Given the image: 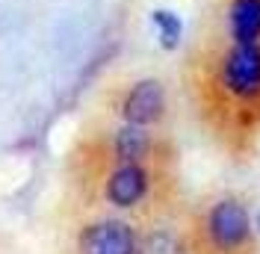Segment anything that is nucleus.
<instances>
[{"instance_id":"20e7f679","label":"nucleus","mask_w":260,"mask_h":254,"mask_svg":"<svg viewBox=\"0 0 260 254\" xmlns=\"http://www.w3.org/2000/svg\"><path fill=\"white\" fill-rule=\"evenodd\" d=\"M101 157L113 163H162V139L154 127L118 124L104 136Z\"/></svg>"},{"instance_id":"423d86ee","label":"nucleus","mask_w":260,"mask_h":254,"mask_svg":"<svg viewBox=\"0 0 260 254\" xmlns=\"http://www.w3.org/2000/svg\"><path fill=\"white\" fill-rule=\"evenodd\" d=\"M204 231L216 248L237 251L251 237V213L240 198H219L204 216Z\"/></svg>"},{"instance_id":"39448f33","label":"nucleus","mask_w":260,"mask_h":254,"mask_svg":"<svg viewBox=\"0 0 260 254\" xmlns=\"http://www.w3.org/2000/svg\"><path fill=\"white\" fill-rule=\"evenodd\" d=\"M201 27L260 45V0H207Z\"/></svg>"},{"instance_id":"f03ea898","label":"nucleus","mask_w":260,"mask_h":254,"mask_svg":"<svg viewBox=\"0 0 260 254\" xmlns=\"http://www.w3.org/2000/svg\"><path fill=\"white\" fill-rule=\"evenodd\" d=\"M113 112L121 124L157 127L169 115V86L160 77H133L113 95Z\"/></svg>"},{"instance_id":"7ed1b4c3","label":"nucleus","mask_w":260,"mask_h":254,"mask_svg":"<svg viewBox=\"0 0 260 254\" xmlns=\"http://www.w3.org/2000/svg\"><path fill=\"white\" fill-rule=\"evenodd\" d=\"M160 163H113L104 160L101 195L115 210H133L145 204L157 186Z\"/></svg>"},{"instance_id":"0eeeda50","label":"nucleus","mask_w":260,"mask_h":254,"mask_svg":"<svg viewBox=\"0 0 260 254\" xmlns=\"http://www.w3.org/2000/svg\"><path fill=\"white\" fill-rule=\"evenodd\" d=\"M139 242L127 222L121 219H98L86 225L77 242V254H136Z\"/></svg>"},{"instance_id":"f257e3e1","label":"nucleus","mask_w":260,"mask_h":254,"mask_svg":"<svg viewBox=\"0 0 260 254\" xmlns=\"http://www.w3.org/2000/svg\"><path fill=\"white\" fill-rule=\"evenodd\" d=\"M198 110L219 133L243 139L260 127V45L198 27L183 62Z\"/></svg>"},{"instance_id":"6e6552de","label":"nucleus","mask_w":260,"mask_h":254,"mask_svg":"<svg viewBox=\"0 0 260 254\" xmlns=\"http://www.w3.org/2000/svg\"><path fill=\"white\" fill-rule=\"evenodd\" d=\"M139 251L142 254H180V242L169 231H154V234H148V239L142 242Z\"/></svg>"}]
</instances>
